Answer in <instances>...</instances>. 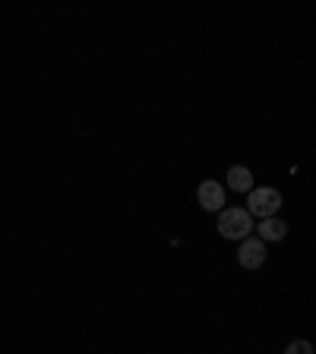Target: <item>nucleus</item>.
Wrapping results in <instances>:
<instances>
[{"label": "nucleus", "instance_id": "obj_2", "mask_svg": "<svg viewBox=\"0 0 316 354\" xmlns=\"http://www.w3.org/2000/svg\"><path fill=\"white\" fill-rule=\"evenodd\" d=\"M281 209V193L275 187H253L247 193V212L257 218H272Z\"/></svg>", "mask_w": 316, "mask_h": 354}, {"label": "nucleus", "instance_id": "obj_6", "mask_svg": "<svg viewBox=\"0 0 316 354\" xmlns=\"http://www.w3.org/2000/svg\"><path fill=\"white\" fill-rule=\"evenodd\" d=\"M228 187L234 193H250L253 190V171L243 168V165H234V168L228 171Z\"/></svg>", "mask_w": 316, "mask_h": 354}, {"label": "nucleus", "instance_id": "obj_1", "mask_svg": "<svg viewBox=\"0 0 316 354\" xmlns=\"http://www.w3.org/2000/svg\"><path fill=\"white\" fill-rule=\"evenodd\" d=\"M253 231V215L247 209H221L219 215V234L228 241H243Z\"/></svg>", "mask_w": 316, "mask_h": 354}, {"label": "nucleus", "instance_id": "obj_5", "mask_svg": "<svg viewBox=\"0 0 316 354\" xmlns=\"http://www.w3.org/2000/svg\"><path fill=\"white\" fill-rule=\"evenodd\" d=\"M253 231H259V241H285L288 234V225L279 218V215H272V218H263L259 225H253Z\"/></svg>", "mask_w": 316, "mask_h": 354}, {"label": "nucleus", "instance_id": "obj_4", "mask_svg": "<svg viewBox=\"0 0 316 354\" xmlns=\"http://www.w3.org/2000/svg\"><path fill=\"white\" fill-rule=\"evenodd\" d=\"M196 199L206 212H221V209H225V187H221L219 180H203L196 190Z\"/></svg>", "mask_w": 316, "mask_h": 354}, {"label": "nucleus", "instance_id": "obj_7", "mask_svg": "<svg viewBox=\"0 0 316 354\" xmlns=\"http://www.w3.org/2000/svg\"><path fill=\"white\" fill-rule=\"evenodd\" d=\"M285 354H313V345H310L307 339H297L285 348Z\"/></svg>", "mask_w": 316, "mask_h": 354}, {"label": "nucleus", "instance_id": "obj_3", "mask_svg": "<svg viewBox=\"0 0 316 354\" xmlns=\"http://www.w3.org/2000/svg\"><path fill=\"white\" fill-rule=\"evenodd\" d=\"M237 263L243 269H259L266 263V243L259 237H243L241 247H237Z\"/></svg>", "mask_w": 316, "mask_h": 354}]
</instances>
